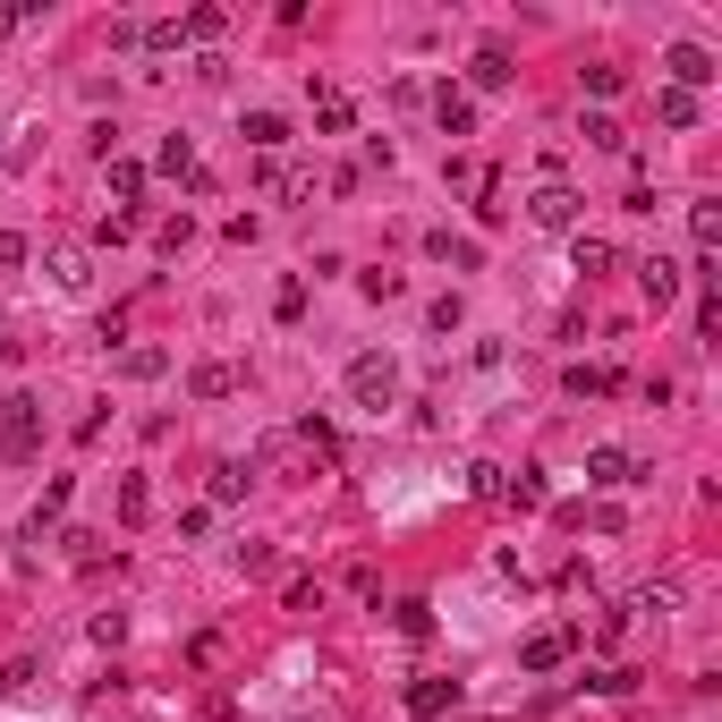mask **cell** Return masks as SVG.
Returning <instances> with one entry per match:
<instances>
[{
  "mask_svg": "<svg viewBox=\"0 0 722 722\" xmlns=\"http://www.w3.org/2000/svg\"><path fill=\"white\" fill-rule=\"evenodd\" d=\"M0 451H9L18 467L43 451V399H34V392H9V399H0Z\"/></svg>",
  "mask_w": 722,
  "mask_h": 722,
  "instance_id": "1",
  "label": "cell"
},
{
  "mask_svg": "<svg viewBox=\"0 0 722 722\" xmlns=\"http://www.w3.org/2000/svg\"><path fill=\"white\" fill-rule=\"evenodd\" d=\"M349 399H358L365 417H383V408H392V399H399V365L383 358V349H365V358L349 365Z\"/></svg>",
  "mask_w": 722,
  "mask_h": 722,
  "instance_id": "2",
  "label": "cell"
},
{
  "mask_svg": "<svg viewBox=\"0 0 722 722\" xmlns=\"http://www.w3.org/2000/svg\"><path fill=\"white\" fill-rule=\"evenodd\" d=\"M663 68H672V94H697V86H714V77H722L706 43H672V52H663Z\"/></svg>",
  "mask_w": 722,
  "mask_h": 722,
  "instance_id": "3",
  "label": "cell"
},
{
  "mask_svg": "<svg viewBox=\"0 0 722 722\" xmlns=\"http://www.w3.org/2000/svg\"><path fill=\"white\" fill-rule=\"evenodd\" d=\"M638 476H646V467L629 460L621 442H595V451H587V485L595 493H621V485H638Z\"/></svg>",
  "mask_w": 722,
  "mask_h": 722,
  "instance_id": "4",
  "label": "cell"
},
{
  "mask_svg": "<svg viewBox=\"0 0 722 722\" xmlns=\"http://www.w3.org/2000/svg\"><path fill=\"white\" fill-rule=\"evenodd\" d=\"M527 222H535V230H578V196H569V188H535V196H527Z\"/></svg>",
  "mask_w": 722,
  "mask_h": 722,
  "instance_id": "5",
  "label": "cell"
},
{
  "mask_svg": "<svg viewBox=\"0 0 722 722\" xmlns=\"http://www.w3.org/2000/svg\"><path fill=\"white\" fill-rule=\"evenodd\" d=\"M569 646H578V629H535V638L519 646V672H561Z\"/></svg>",
  "mask_w": 722,
  "mask_h": 722,
  "instance_id": "6",
  "label": "cell"
},
{
  "mask_svg": "<svg viewBox=\"0 0 722 722\" xmlns=\"http://www.w3.org/2000/svg\"><path fill=\"white\" fill-rule=\"evenodd\" d=\"M638 290H646V306L663 315V306L680 297V263H672V256H646V263H638Z\"/></svg>",
  "mask_w": 722,
  "mask_h": 722,
  "instance_id": "7",
  "label": "cell"
},
{
  "mask_svg": "<svg viewBox=\"0 0 722 722\" xmlns=\"http://www.w3.org/2000/svg\"><path fill=\"white\" fill-rule=\"evenodd\" d=\"M315 128H324V136H349V128H358V102L340 94V86H315Z\"/></svg>",
  "mask_w": 722,
  "mask_h": 722,
  "instance_id": "8",
  "label": "cell"
},
{
  "mask_svg": "<svg viewBox=\"0 0 722 722\" xmlns=\"http://www.w3.org/2000/svg\"><path fill=\"white\" fill-rule=\"evenodd\" d=\"M451 706H460V680H417V689H408V714L417 722H442Z\"/></svg>",
  "mask_w": 722,
  "mask_h": 722,
  "instance_id": "9",
  "label": "cell"
},
{
  "mask_svg": "<svg viewBox=\"0 0 722 722\" xmlns=\"http://www.w3.org/2000/svg\"><path fill=\"white\" fill-rule=\"evenodd\" d=\"M467 86H476V94H501V86H510V52H501V43H485V52L467 60Z\"/></svg>",
  "mask_w": 722,
  "mask_h": 722,
  "instance_id": "10",
  "label": "cell"
},
{
  "mask_svg": "<svg viewBox=\"0 0 722 722\" xmlns=\"http://www.w3.org/2000/svg\"><path fill=\"white\" fill-rule=\"evenodd\" d=\"M238 136H247L256 154H281V145H290V120H281V111H247V120H238Z\"/></svg>",
  "mask_w": 722,
  "mask_h": 722,
  "instance_id": "11",
  "label": "cell"
},
{
  "mask_svg": "<svg viewBox=\"0 0 722 722\" xmlns=\"http://www.w3.org/2000/svg\"><path fill=\"white\" fill-rule=\"evenodd\" d=\"M426 256H433V263H451V272H476V263H485V247H476V238L433 230V238H426Z\"/></svg>",
  "mask_w": 722,
  "mask_h": 722,
  "instance_id": "12",
  "label": "cell"
},
{
  "mask_svg": "<svg viewBox=\"0 0 722 722\" xmlns=\"http://www.w3.org/2000/svg\"><path fill=\"white\" fill-rule=\"evenodd\" d=\"M561 383H569V399H603V392H621V365H569Z\"/></svg>",
  "mask_w": 722,
  "mask_h": 722,
  "instance_id": "13",
  "label": "cell"
},
{
  "mask_svg": "<svg viewBox=\"0 0 722 722\" xmlns=\"http://www.w3.org/2000/svg\"><path fill=\"white\" fill-rule=\"evenodd\" d=\"M188 392H196V399H230V392H238V374H230L222 358H204V365H188Z\"/></svg>",
  "mask_w": 722,
  "mask_h": 722,
  "instance_id": "14",
  "label": "cell"
},
{
  "mask_svg": "<svg viewBox=\"0 0 722 722\" xmlns=\"http://www.w3.org/2000/svg\"><path fill=\"white\" fill-rule=\"evenodd\" d=\"M60 510H68V476H52V485H43V501H34V519H26V535H34V544L52 535V519H60Z\"/></svg>",
  "mask_w": 722,
  "mask_h": 722,
  "instance_id": "15",
  "label": "cell"
},
{
  "mask_svg": "<svg viewBox=\"0 0 722 722\" xmlns=\"http://www.w3.org/2000/svg\"><path fill=\"white\" fill-rule=\"evenodd\" d=\"M179 34H188V43H222V34H230V9H188Z\"/></svg>",
  "mask_w": 722,
  "mask_h": 722,
  "instance_id": "16",
  "label": "cell"
},
{
  "mask_svg": "<svg viewBox=\"0 0 722 722\" xmlns=\"http://www.w3.org/2000/svg\"><path fill=\"white\" fill-rule=\"evenodd\" d=\"M433 120H442L451 136H467V128H476V111H467V94H460V86H442V94H433Z\"/></svg>",
  "mask_w": 722,
  "mask_h": 722,
  "instance_id": "17",
  "label": "cell"
},
{
  "mask_svg": "<svg viewBox=\"0 0 722 722\" xmlns=\"http://www.w3.org/2000/svg\"><path fill=\"white\" fill-rule=\"evenodd\" d=\"M102 179H111V196H120V204L145 196V162H120V154H111V162H102Z\"/></svg>",
  "mask_w": 722,
  "mask_h": 722,
  "instance_id": "18",
  "label": "cell"
},
{
  "mask_svg": "<svg viewBox=\"0 0 722 722\" xmlns=\"http://www.w3.org/2000/svg\"><path fill=\"white\" fill-rule=\"evenodd\" d=\"M689 238H697V256H714L722 247V204H689Z\"/></svg>",
  "mask_w": 722,
  "mask_h": 722,
  "instance_id": "19",
  "label": "cell"
},
{
  "mask_svg": "<svg viewBox=\"0 0 722 722\" xmlns=\"http://www.w3.org/2000/svg\"><path fill=\"white\" fill-rule=\"evenodd\" d=\"M587 689H595V697H629V689H638V672H629V663H595Z\"/></svg>",
  "mask_w": 722,
  "mask_h": 722,
  "instance_id": "20",
  "label": "cell"
},
{
  "mask_svg": "<svg viewBox=\"0 0 722 722\" xmlns=\"http://www.w3.org/2000/svg\"><path fill=\"white\" fill-rule=\"evenodd\" d=\"M569 263H578L587 281H595V272H612V238H587V230H578V247H569Z\"/></svg>",
  "mask_w": 722,
  "mask_h": 722,
  "instance_id": "21",
  "label": "cell"
},
{
  "mask_svg": "<svg viewBox=\"0 0 722 722\" xmlns=\"http://www.w3.org/2000/svg\"><path fill=\"white\" fill-rule=\"evenodd\" d=\"M655 120H663V128H697V94H672V86H663V94H655Z\"/></svg>",
  "mask_w": 722,
  "mask_h": 722,
  "instance_id": "22",
  "label": "cell"
},
{
  "mask_svg": "<svg viewBox=\"0 0 722 722\" xmlns=\"http://www.w3.org/2000/svg\"><path fill=\"white\" fill-rule=\"evenodd\" d=\"M120 519H128V527L154 519V485H145V476H128V485H120Z\"/></svg>",
  "mask_w": 722,
  "mask_h": 722,
  "instance_id": "23",
  "label": "cell"
},
{
  "mask_svg": "<svg viewBox=\"0 0 722 722\" xmlns=\"http://www.w3.org/2000/svg\"><path fill=\"white\" fill-rule=\"evenodd\" d=\"M638 612H680V578H646V587H638Z\"/></svg>",
  "mask_w": 722,
  "mask_h": 722,
  "instance_id": "24",
  "label": "cell"
},
{
  "mask_svg": "<svg viewBox=\"0 0 722 722\" xmlns=\"http://www.w3.org/2000/svg\"><path fill=\"white\" fill-rule=\"evenodd\" d=\"M467 493H476V501H501V493H510V476H501L493 460H476V467H467Z\"/></svg>",
  "mask_w": 722,
  "mask_h": 722,
  "instance_id": "25",
  "label": "cell"
},
{
  "mask_svg": "<svg viewBox=\"0 0 722 722\" xmlns=\"http://www.w3.org/2000/svg\"><path fill=\"white\" fill-rule=\"evenodd\" d=\"M162 170L170 179H196V145H188V136H162Z\"/></svg>",
  "mask_w": 722,
  "mask_h": 722,
  "instance_id": "26",
  "label": "cell"
},
{
  "mask_svg": "<svg viewBox=\"0 0 722 722\" xmlns=\"http://www.w3.org/2000/svg\"><path fill=\"white\" fill-rule=\"evenodd\" d=\"M297 442H306V451H315V460H340V433H331L324 417H306V426H297Z\"/></svg>",
  "mask_w": 722,
  "mask_h": 722,
  "instance_id": "27",
  "label": "cell"
},
{
  "mask_svg": "<svg viewBox=\"0 0 722 722\" xmlns=\"http://www.w3.org/2000/svg\"><path fill=\"white\" fill-rule=\"evenodd\" d=\"M136 43H145V52H179L188 34H179V18H154V26H136Z\"/></svg>",
  "mask_w": 722,
  "mask_h": 722,
  "instance_id": "28",
  "label": "cell"
},
{
  "mask_svg": "<svg viewBox=\"0 0 722 722\" xmlns=\"http://www.w3.org/2000/svg\"><path fill=\"white\" fill-rule=\"evenodd\" d=\"M501 501H510V510H544V476L527 467V476H519V485H510V493H501Z\"/></svg>",
  "mask_w": 722,
  "mask_h": 722,
  "instance_id": "29",
  "label": "cell"
},
{
  "mask_svg": "<svg viewBox=\"0 0 722 722\" xmlns=\"http://www.w3.org/2000/svg\"><path fill=\"white\" fill-rule=\"evenodd\" d=\"M587 145H603V154H621L629 136H621V120H603V111H587Z\"/></svg>",
  "mask_w": 722,
  "mask_h": 722,
  "instance_id": "30",
  "label": "cell"
},
{
  "mask_svg": "<svg viewBox=\"0 0 722 722\" xmlns=\"http://www.w3.org/2000/svg\"><path fill=\"white\" fill-rule=\"evenodd\" d=\"M162 349H128V358H120V374H136V383H154V374H162Z\"/></svg>",
  "mask_w": 722,
  "mask_h": 722,
  "instance_id": "31",
  "label": "cell"
},
{
  "mask_svg": "<svg viewBox=\"0 0 722 722\" xmlns=\"http://www.w3.org/2000/svg\"><path fill=\"white\" fill-rule=\"evenodd\" d=\"M238 493H247V467L222 460V467H213V501H238Z\"/></svg>",
  "mask_w": 722,
  "mask_h": 722,
  "instance_id": "32",
  "label": "cell"
},
{
  "mask_svg": "<svg viewBox=\"0 0 722 722\" xmlns=\"http://www.w3.org/2000/svg\"><path fill=\"white\" fill-rule=\"evenodd\" d=\"M621 86H629V68H612V60L587 68V94H621Z\"/></svg>",
  "mask_w": 722,
  "mask_h": 722,
  "instance_id": "33",
  "label": "cell"
},
{
  "mask_svg": "<svg viewBox=\"0 0 722 722\" xmlns=\"http://www.w3.org/2000/svg\"><path fill=\"white\" fill-rule=\"evenodd\" d=\"M272 315H281V324H297V315H306V281H281V297H272Z\"/></svg>",
  "mask_w": 722,
  "mask_h": 722,
  "instance_id": "34",
  "label": "cell"
},
{
  "mask_svg": "<svg viewBox=\"0 0 722 722\" xmlns=\"http://www.w3.org/2000/svg\"><path fill=\"white\" fill-rule=\"evenodd\" d=\"M399 638H433V612H426V603H399Z\"/></svg>",
  "mask_w": 722,
  "mask_h": 722,
  "instance_id": "35",
  "label": "cell"
},
{
  "mask_svg": "<svg viewBox=\"0 0 722 722\" xmlns=\"http://www.w3.org/2000/svg\"><path fill=\"white\" fill-rule=\"evenodd\" d=\"M238 569H247V578H272V544H238Z\"/></svg>",
  "mask_w": 722,
  "mask_h": 722,
  "instance_id": "36",
  "label": "cell"
},
{
  "mask_svg": "<svg viewBox=\"0 0 722 722\" xmlns=\"http://www.w3.org/2000/svg\"><path fill=\"white\" fill-rule=\"evenodd\" d=\"M94 238H102V247H120V238H136V222H128V213H102Z\"/></svg>",
  "mask_w": 722,
  "mask_h": 722,
  "instance_id": "37",
  "label": "cell"
},
{
  "mask_svg": "<svg viewBox=\"0 0 722 722\" xmlns=\"http://www.w3.org/2000/svg\"><path fill=\"white\" fill-rule=\"evenodd\" d=\"M26 18H34V0H9V9H0V43H9V34L26 26Z\"/></svg>",
  "mask_w": 722,
  "mask_h": 722,
  "instance_id": "38",
  "label": "cell"
},
{
  "mask_svg": "<svg viewBox=\"0 0 722 722\" xmlns=\"http://www.w3.org/2000/svg\"><path fill=\"white\" fill-rule=\"evenodd\" d=\"M18 263H26V238H18V230H0V272H18Z\"/></svg>",
  "mask_w": 722,
  "mask_h": 722,
  "instance_id": "39",
  "label": "cell"
}]
</instances>
